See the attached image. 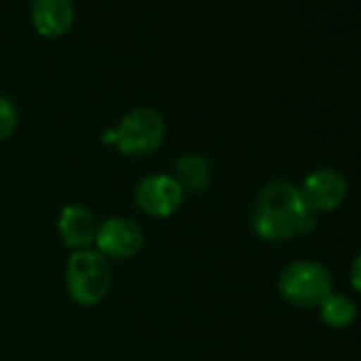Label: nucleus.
I'll return each instance as SVG.
<instances>
[{
  "label": "nucleus",
  "instance_id": "f8f14e48",
  "mask_svg": "<svg viewBox=\"0 0 361 361\" xmlns=\"http://www.w3.org/2000/svg\"><path fill=\"white\" fill-rule=\"evenodd\" d=\"M20 123V113L18 106L11 98L0 96V142L7 140Z\"/></svg>",
  "mask_w": 361,
  "mask_h": 361
},
{
  "label": "nucleus",
  "instance_id": "0eeeda50",
  "mask_svg": "<svg viewBox=\"0 0 361 361\" xmlns=\"http://www.w3.org/2000/svg\"><path fill=\"white\" fill-rule=\"evenodd\" d=\"M142 245H145L142 228L130 217L115 215L98 224L94 249L102 253L109 262L132 259L134 255H138Z\"/></svg>",
  "mask_w": 361,
  "mask_h": 361
},
{
  "label": "nucleus",
  "instance_id": "ddd939ff",
  "mask_svg": "<svg viewBox=\"0 0 361 361\" xmlns=\"http://www.w3.org/2000/svg\"><path fill=\"white\" fill-rule=\"evenodd\" d=\"M350 285L357 293H361V253L355 257V262L350 266Z\"/></svg>",
  "mask_w": 361,
  "mask_h": 361
},
{
  "label": "nucleus",
  "instance_id": "39448f33",
  "mask_svg": "<svg viewBox=\"0 0 361 361\" xmlns=\"http://www.w3.org/2000/svg\"><path fill=\"white\" fill-rule=\"evenodd\" d=\"M185 192L168 172H153L142 176L134 185V204L140 213L155 219H168L185 202Z\"/></svg>",
  "mask_w": 361,
  "mask_h": 361
},
{
  "label": "nucleus",
  "instance_id": "20e7f679",
  "mask_svg": "<svg viewBox=\"0 0 361 361\" xmlns=\"http://www.w3.org/2000/svg\"><path fill=\"white\" fill-rule=\"evenodd\" d=\"M276 287L285 302L298 308H319L334 291V279L323 262L304 257L289 262L281 270Z\"/></svg>",
  "mask_w": 361,
  "mask_h": 361
},
{
  "label": "nucleus",
  "instance_id": "f03ea898",
  "mask_svg": "<svg viewBox=\"0 0 361 361\" xmlns=\"http://www.w3.org/2000/svg\"><path fill=\"white\" fill-rule=\"evenodd\" d=\"M64 283L75 304L83 308L98 306L109 295L113 285L111 262L96 249L73 251L66 262Z\"/></svg>",
  "mask_w": 361,
  "mask_h": 361
},
{
  "label": "nucleus",
  "instance_id": "6e6552de",
  "mask_svg": "<svg viewBox=\"0 0 361 361\" xmlns=\"http://www.w3.org/2000/svg\"><path fill=\"white\" fill-rule=\"evenodd\" d=\"M96 215L83 204H66L58 215V236L62 245L71 251L94 249L98 232Z\"/></svg>",
  "mask_w": 361,
  "mask_h": 361
},
{
  "label": "nucleus",
  "instance_id": "9d476101",
  "mask_svg": "<svg viewBox=\"0 0 361 361\" xmlns=\"http://www.w3.org/2000/svg\"><path fill=\"white\" fill-rule=\"evenodd\" d=\"M172 176L185 194H200L211 185V166L200 153H183L174 161Z\"/></svg>",
  "mask_w": 361,
  "mask_h": 361
},
{
  "label": "nucleus",
  "instance_id": "423d86ee",
  "mask_svg": "<svg viewBox=\"0 0 361 361\" xmlns=\"http://www.w3.org/2000/svg\"><path fill=\"white\" fill-rule=\"evenodd\" d=\"M306 209L312 215L336 211L348 194V183L342 172L334 168H317L308 172L298 185Z\"/></svg>",
  "mask_w": 361,
  "mask_h": 361
},
{
  "label": "nucleus",
  "instance_id": "1a4fd4ad",
  "mask_svg": "<svg viewBox=\"0 0 361 361\" xmlns=\"http://www.w3.org/2000/svg\"><path fill=\"white\" fill-rule=\"evenodd\" d=\"M30 24L41 37H62L75 24V3L73 0H30Z\"/></svg>",
  "mask_w": 361,
  "mask_h": 361
},
{
  "label": "nucleus",
  "instance_id": "9b49d317",
  "mask_svg": "<svg viewBox=\"0 0 361 361\" xmlns=\"http://www.w3.org/2000/svg\"><path fill=\"white\" fill-rule=\"evenodd\" d=\"M321 312V321L331 327V329H346L348 325H353V321L357 319V306L355 302L338 291H331L319 306Z\"/></svg>",
  "mask_w": 361,
  "mask_h": 361
},
{
  "label": "nucleus",
  "instance_id": "7ed1b4c3",
  "mask_svg": "<svg viewBox=\"0 0 361 361\" xmlns=\"http://www.w3.org/2000/svg\"><path fill=\"white\" fill-rule=\"evenodd\" d=\"M166 136V123L159 111L151 106H136L128 111L115 130L102 134V140L113 142L117 151L132 159L153 155Z\"/></svg>",
  "mask_w": 361,
  "mask_h": 361
},
{
  "label": "nucleus",
  "instance_id": "f257e3e1",
  "mask_svg": "<svg viewBox=\"0 0 361 361\" xmlns=\"http://www.w3.org/2000/svg\"><path fill=\"white\" fill-rule=\"evenodd\" d=\"M314 226L317 215L306 209L298 185L289 180H270L262 188L251 215V228L262 240H289L298 234L312 232Z\"/></svg>",
  "mask_w": 361,
  "mask_h": 361
}]
</instances>
